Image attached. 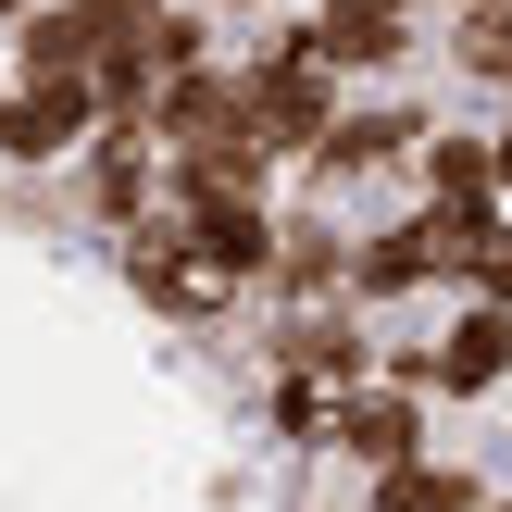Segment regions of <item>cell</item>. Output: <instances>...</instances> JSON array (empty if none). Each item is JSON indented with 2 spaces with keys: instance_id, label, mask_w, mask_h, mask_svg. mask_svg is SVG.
I'll list each match as a JSON object with an SVG mask.
<instances>
[{
  "instance_id": "cell-5",
  "label": "cell",
  "mask_w": 512,
  "mask_h": 512,
  "mask_svg": "<svg viewBox=\"0 0 512 512\" xmlns=\"http://www.w3.org/2000/svg\"><path fill=\"white\" fill-rule=\"evenodd\" d=\"M325 450H338L350 475L400 463V450H438V400L400 388V375H350V388L325 400Z\"/></svg>"
},
{
  "instance_id": "cell-11",
  "label": "cell",
  "mask_w": 512,
  "mask_h": 512,
  "mask_svg": "<svg viewBox=\"0 0 512 512\" xmlns=\"http://www.w3.org/2000/svg\"><path fill=\"white\" fill-rule=\"evenodd\" d=\"M500 388H512V313L500 300H463L450 338L425 350V400L450 413V400H500Z\"/></svg>"
},
{
  "instance_id": "cell-24",
  "label": "cell",
  "mask_w": 512,
  "mask_h": 512,
  "mask_svg": "<svg viewBox=\"0 0 512 512\" xmlns=\"http://www.w3.org/2000/svg\"><path fill=\"white\" fill-rule=\"evenodd\" d=\"M0 75H13V63H0Z\"/></svg>"
},
{
  "instance_id": "cell-17",
  "label": "cell",
  "mask_w": 512,
  "mask_h": 512,
  "mask_svg": "<svg viewBox=\"0 0 512 512\" xmlns=\"http://www.w3.org/2000/svg\"><path fill=\"white\" fill-rule=\"evenodd\" d=\"M438 288L500 300V313H512V213H475V225H463V250H450V275H438Z\"/></svg>"
},
{
  "instance_id": "cell-14",
  "label": "cell",
  "mask_w": 512,
  "mask_h": 512,
  "mask_svg": "<svg viewBox=\"0 0 512 512\" xmlns=\"http://www.w3.org/2000/svg\"><path fill=\"white\" fill-rule=\"evenodd\" d=\"M413 200H438V213H488V125H425V150H413V175H400Z\"/></svg>"
},
{
  "instance_id": "cell-4",
  "label": "cell",
  "mask_w": 512,
  "mask_h": 512,
  "mask_svg": "<svg viewBox=\"0 0 512 512\" xmlns=\"http://www.w3.org/2000/svg\"><path fill=\"white\" fill-rule=\"evenodd\" d=\"M425 125H438V113H413V100H338V125H325V150L300 175H313L325 200H338V188H388V175H413Z\"/></svg>"
},
{
  "instance_id": "cell-6",
  "label": "cell",
  "mask_w": 512,
  "mask_h": 512,
  "mask_svg": "<svg viewBox=\"0 0 512 512\" xmlns=\"http://www.w3.org/2000/svg\"><path fill=\"white\" fill-rule=\"evenodd\" d=\"M263 375H313V388H350V375H375V325L350 313V300H275L263 338Z\"/></svg>"
},
{
  "instance_id": "cell-12",
  "label": "cell",
  "mask_w": 512,
  "mask_h": 512,
  "mask_svg": "<svg viewBox=\"0 0 512 512\" xmlns=\"http://www.w3.org/2000/svg\"><path fill=\"white\" fill-rule=\"evenodd\" d=\"M338 275H350V225L300 200V213H275V250H263L250 300H338Z\"/></svg>"
},
{
  "instance_id": "cell-20",
  "label": "cell",
  "mask_w": 512,
  "mask_h": 512,
  "mask_svg": "<svg viewBox=\"0 0 512 512\" xmlns=\"http://www.w3.org/2000/svg\"><path fill=\"white\" fill-rule=\"evenodd\" d=\"M488 188H500V213H512V113L488 125Z\"/></svg>"
},
{
  "instance_id": "cell-19",
  "label": "cell",
  "mask_w": 512,
  "mask_h": 512,
  "mask_svg": "<svg viewBox=\"0 0 512 512\" xmlns=\"http://www.w3.org/2000/svg\"><path fill=\"white\" fill-rule=\"evenodd\" d=\"M325 400H338V388H313V375H275V388H263V425H275L288 450H325Z\"/></svg>"
},
{
  "instance_id": "cell-9",
  "label": "cell",
  "mask_w": 512,
  "mask_h": 512,
  "mask_svg": "<svg viewBox=\"0 0 512 512\" xmlns=\"http://www.w3.org/2000/svg\"><path fill=\"white\" fill-rule=\"evenodd\" d=\"M438 288V213H388V225H350V275H338V300L350 313H388V300H425Z\"/></svg>"
},
{
  "instance_id": "cell-13",
  "label": "cell",
  "mask_w": 512,
  "mask_h": 512,
  "mask_svg": "<svg viewBox=\"0 0 512 512\" xmlns=\"http://www.w3.org/2000/svg\"><path fill=\"white\" fill-rule=\"evenodd\" d=\"M88 50H100L88 0H25V13L0 25V63H13V75H88Z\"/></svg>"
},
{
  "instance_id": "cell-22",
  "label": "cell",
  "mask_w": 512,
  "mask_h": 512,
  "mask_svg": "<svg viewBox=\"0 0 512 512\" xmlns=\"http://www.w3.org/2000/svg\"><path fill=\"white\" fill-rule=\"evenodd\" d=\"M13 13H25V0H0V25H13Z\"/></svg>"
},
{
  "instance_id": "cell-16",
  "label": "cell",
  "mask_w": 512,
  "mask_h": 512,
  "mask_svg": "<svg viewBox=\"0 0 512 512\" xmlns=\"http://www.w3.org/2000/svg\"><path fill=\"white\" fill-rule=\"evenodd\" d=\"M363 488H375V512H475L488 500L475 463H450V450H400V463H375Z\"/></svg>"
},
{
  "instance_id": "cell-2",
  "label": "cell",
  "mask_w": 512,
  "mask_h": 512,
  "mask_svg": "<svg viewBox=\"0 0 512 512\" xmlns=\"http://www.w3.org/2000/svg\"><path fill=\"white\" fill-rule=\"evenodd\" d=\"M300 50H313L338 88H375V75H400L425 50V13L413 0H313V13H300Z\"/></svg>"
},
{
  "instance_id": "cell-15",
  "label": "cell",
  "mask_w": 512,
  "mask_h": 512,
  "mask_svg": "<svg viewBox=\"0 0 512 512\" xmlns=\"http://www.w3.org/2000/svg\"><path fill=\"white\" fill-rule=\"evenodd\" d=\"M438 50H450V75H463V88H512V0H450L438 13Z\"/></svg>"
},
{
  "instance_id": "cell-23",
  "label": "cell",
  "mask_w": 512,
  "mask_h": 512,
  "mask_svg": "<svg viewBox=\"0 0 512 512\" xmlns=\"http://www.w3.org/2000/svg\"><path fill=\"white\" fill-rule=\"evenodd\" d=\"M500 113H512V88H500Z\"/></svg>"
},
{
  "instance_id": "cell-7",
  "label": "cell",
  "mask_w": 512,
  "mask_h": 512,
  "mask_svg": "<svg viewBox=\"0 0 512 512\" xmlns=\"http://www.w3.org/2000/svg\"><path fill=\"white\" fill-rule=\"evenodd\" d=\"M88 125H100L88 75H0V163H13V175L75 163V138H88Z\"/></svg>"
},
{
  "instance_id": "cell-10",
  "label": "cell",
  "mask_w": 512,
  "mask_h": 512,
  "mask_svg": "<svg viewBox=\"0 0 512 512\" xmlns=\"http://www.w3.org/2000/svg\"><path fill=\"white\" fill-rule=\"evenodd\" d=\"M75 200H88V225H100V238H113V225H138L150 200H163V150H150L125 113H100L88 138H75Z\"/></svg>"
},
{
  "instance_id": "cell-21",
  "label": "cell",
  "mask_w": 512,
  "mask_h": 512,
  "mask_svg": "<svg viewBox=\"0 0 512 512\" xmlns=\"http://www.w3.org/2000/svg\"><path fill=\"white\" fill-rule=\"evenodd\" d=\"M200 13H213V25H250V13H275V0H200Z\"/></svg>"
},
{
  "instance_id": "cell-8",
  "label": "cell",
  "mask_w": 512,
  "mask_h": 512,
  "mask_svg": "<svg viewBox=\"0 0 512 512\" xmlns=\"http://www.w3.org/2000/svg\"><path fill=\"white\" fill-rule=\"evenodd\" d=\"M163 213L188 225L200 275H213L225 300H250V288H263V250H275V188H213V200H163Z\"/></svg>"
},
{
  "instance_id": "cell-3",
  "label": "cell",
  "mask_w": 512,
  "mask_h": 512,
  "mask_svg": "<svg viewBox=\"0 0 512 512\" xmlns=\"http://www.w3.org/2000/svg\"><path fill=\"white\" fill-rule=\"evenodd\" d=\"M113 263H125V288H138V300H150V313H163V325H225V313H238V300H225L213 275H200L188 225H175L163 200H150L138 225H113Z\"/></svg>"
},
{
  "instance_id": "cell-1",
  "label": "cell",
  "mask_w": 512,
  "mask_h": 512,
  "mask_svg": "<svg viewBox=\"0 0 512 512\" xmlns=\"http://www.w3.org/2000/svg\"><path fill=\"white\" fill-rule=\"evenodd\" d=\"M338 75L300 50V13L275 0V13H250V38H238V113H250V138H263V163L275 175H300L325 150V125H338Z\"/></svg>"
},
{
  "instance_id": "cell-18",
  "label": "cell",
  "mask_w": 512,
  "mask_h": 512,
  "mask_svg": "<svg viewBox=\"0 0 512 512\" xmlns=\"http://www.w3.org/2000/svg\"><path fill=\"white\" fill-rule=\"evenodd\" d=\"M225 50V25L200 13V0H150V75H175V63H213Z\"/></svg>"
}]
</instances>
